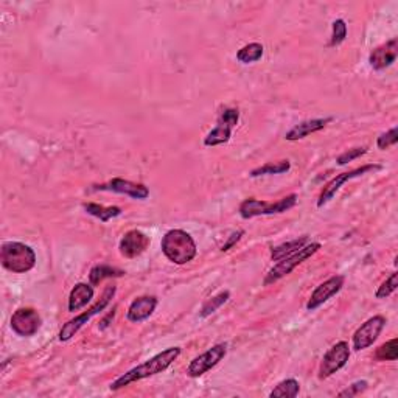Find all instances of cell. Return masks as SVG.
Listing matches in <instances>:
<instances>
[{
    "label": "cell",
    "mask_w": 398,
    "mask_h": 398,
    "mask_svg": "<svg viewBox=\"0 0 398 398\" xmlns=\"http://www.w3.org/2000/svg\"><path fill=\"white\" fill-rule=\"evenodd\" d=\"M398 57V39L392 38L391 41L377 47L375 50L370 53L369 62L373 70H385L386 67L392 66Z\"/></svg>",
    "instance_id": "obj_16"
},
{
    "label": "cell",
    "mask_w": 398,
    "mask_h": 398,
    "mask_svg": "<svg viewBox=\"0 0 398 398\" xmlns=\"http://www.w3.org/2000/svg\"><path fill=\"white\" fill-rule=\"evenodd\" d=\"M149 243L151 240L147 234L134 229L123 235L120 244H118V249H120V254L125 258H137L148 249Z\"/></svg>",
    "instance_id": "obj_15"
},
{
    "label": "cell",
    "mask_w": 398,
    "mask_h": 398,
    "mask_svg": "<svg viewBox=\"0 0 398 398\" xmlns=\"http://www.w3.org/2000/svg\"><path fill=\"white\" fill-rule=\"evenodd\" d=\"M368 387H369V383L365 380H360V381H355L353 385H350L347 389H344V391H341L338 394V397L341 398H352V397H358V395H361L364 394L365 391H368Z\"/></svg>",
    "instance_id": "obj_30"
},
{
    "label": "cell",
    "mask_w": 398,
    "mask_h": 398,
    "mask_svg": "<svg viewBox=\"0 0 398 398\" xmlns=\"http://www.w3.org/2000/svg\"><path fill=\"white\" fill-rule=\"evenodd\" d=\"M397 286H398V273H392L391 275L386 278L383 283L378 286V290L375 292V297L377 299H386V297H389L392 292H395Z\"/></svg>",
    "instance_id": "obj_28"
},
{
    "label": "cell",
    "mask_w": 398,
    "mask_h": 398,
    "mask_svg": "<svg viewBox=\"0 0 398 398\" xmlns=\"http://www.w3.org/2000/svg\"><path fill=\"white\" fill-rule=\"evenodd\" d=\"M291 170V162L288 159H283V161L278 162H269L263 166H258V169H254L249 176L251 178H260V176H271V174H283L288 173Z\"/></svg>",
    "instance_id": "obj_22"
},
{
    "label": "cell",
    "mask_w": 398,
    "mask_h": 398,
    "mask_svg": "<svg viewBox=\"0 0 398 398\" xmlns=\"http://www.w3.org/2000/svg\"><path fill=\"white\" fill-rule=\"evenodd\" d=\"M381 166L375 165V164H369V165H363L360 169H355L352 171H347V173H342L338 174L336 178L331 179L327 186L322 188V192L319 195V199H317V207H324L325 204H329L331 199L336 196V193L341 190V187L346 184L347 181H352L355 178H360L364 176V174H368L370 171H377L380 170Z\"/></svg>",
    "instance_id": "obj_11"
},
{
    "label": "cell",
    "mask_w": 398,
    "mask_h": 398,
    "mask_svg": "<svg viewBox=\"0 0 398 398\" xmlns=\"http://www.w3.org/2000/svg\"><path fill=\"white\" fill-rule=\"evenodd\" d=\"M240 120V110L237 108H226L218 117V123L215 128L205 135V147H218L222 143H227L232 137V131Z\"/></svg>",
    "instance_id": "obj_7"
},
{
    "label": "cell",
    "mask_w": 398,
    "mask_h": 398,
    "mask_svg": "<svg viewBox=\"0 0 398 398\" xmlns=\"http://www.w3.org/2000/svg\"><path fill=\"white\" fill-rule=\"evenodd\" d=\"M93 190L125 195V196H130L132 199H140V201H143V199H147L149 196V190H148L147 186L137 184V182L126 181V179H122V178H114V179H110L109 182H105V184L95 186Z\"/></svg>",
    "instance_id": "obj_13"
},
{
    "label": "cell",
    "mask_w": 398,
    "mask_h": 398,
    "mask_svg": "<svg viewBox=\"0 0 398 398\" xmlns=\"http://www.w3.org/2000/svg\"><path fill=\"white\" fill-rule=\"evenodd\" d=\"M125 275V273L122 269H117L113 268L109 265H97L91 269V274H89V280L91 285H100L105 278H113V277H122Z\"/></svg>",
    "instance_id": "obj_25"
},
{
    "label": "cell",
    "mask_w": 398,
    "mask_h": 398,
    "mask_svg": "<svg viewBox=\"0 0 398 398\" xmlns=\"http://www.w3.org/2000/svg\"><path fill=\"white\" fill-rule=\"evenodd\" d=\"M308 243H309V238L307 235L296 238V240H292V241L283 243L280 246H277V248H273V251H271V258H273V261H280L285 257L292 256L294 252H297Z\"/></svg>",
    "instance_id": "obj_20"
},
{
    "label": "cell",
    "mask_w": 398,
    "mask_h": 398,
    "mask_svg": "<svg viewBox=\"0 0 398 398\" xmlns=\"http://www.w3.org/2000/svg\"><path fill=\"white\" fill-rule=\"evenodd\" d=\"M83 209L91 215L93 218H98L101 222H108L109 220L117 218L122 215V209L120 207H105V205H100V204H95V203H86L83 204Z\"/></svg>",
    "instance_id": "obj_21"
},
{
    "label": "cell",
    "mask_w": 398,
    "mask_h": 398,
    "mask_svg": "<svg viewBox=\"0 0 398 398\" xmlns=\"http://www.w3.org/2000/svg\"><path fill=\"white\" fill-rule=\"evenodd\" d=\"M161 248L164 256L174 265H187L198 254L196 243L192 235L182 229L169 230L162 237Z\"/></svg>",
    "instance_id": "obj_2"
},
{
    "label": "cell",
    "mask_w": 398,
    "mask_h": 398,
    "mask_svg": "<svg viewBox=\"0 0 398 398\" xmlns=\"http://www.w3.org/2000/svg\"><path fill=\"white\" fill-rule=\"evenodd\" d=\"M93 299V288L92 285L87 283H76L70 291L69 296V312L75 313L79 309L87 307V304Z\"/></svg>",
    "instance_id": "obj_19"
},
{
    "label": "cell",
    "mask_w": 398,
    "mask_h": 398,
    "mask_svg": "<svg viewBox=\"0 0 398 398\" xmlns=\"http://www.w3.org/2000/svg\"><path fill=\"white\" fill-rule=\"evenodd\" d=\"M333 33H331V41L330 45L331 47H336L339 44H342L346 41L347 38V25H346V21L338 19L333 22Z\"/></svg>",
    "instance_id": "obj_29"
},
{
    "label": "cell",
    "mask_w": 398,
    "mask_h": 398,
    "mask_svg": "<svg viewBox=\"0 0 398 398\" xmlns=\"http://www.w3.org/2000/svg\"><path fill=\"white\" fill-rule=\"evenodd\" d=\"M378 361H397L398 358V339L387 341L386 344L380 346L375 352Z\"/></svg>",
    "instance_id": "obj_27"
},
{
    "label": "cell",
    "mask_w": 398,
    "mask_h": 398,
    "mask_svg": "<svg viewBox=\"0 0 398 398\" xmlns=\"http://www.w3.org/2000/svg\"><path fill=\"white\" fill-rule=\"evenodd\" d=\"M386 325V317L385 316H373L370 319L365 321L360 329H358L353 334V348L356 352L369 348L373 342L378 339V336L383 331Z\"/></svg>",
    "instance_id": "obj_12"
},
{
    "label": "cell",
    "mask_w": 398,
    "mask_h": 398,
    "mask_svg": "<svg viewBox=\"0 0 398 398\" xmlns=\"http://www.w3.org/2000/svg\"><path fill=\"white\" fill-rule=\"evenodd\" d=\"M115 291L117 288L114 285H109L106 286V290L103 291V296L98 302H95V304L89 308V309H86L84 313H81L79 316L74 317V319H70L67 324L62 325V329L59 330V334H58V338L61 342H66L69 339H72L75 336V334L81 330L84 325L89 322L93 316H97L100 314L103 309H105L109 304H110V300L114 299L115 296Z\"/></svg>",
    "instance_id": "obj_5"
},
{
    "label": "cell",
    "mask_w": 398,
    "mask_h": 398,
    "mask_svg": "<svg viewBox=\"0 0 398 398\" xmlns=\"http://www.w3.org/2000/svg\"><path fill=\"white\" fill-rule=\"evenodd\" d=\"M157 297L156 296H140L137 299L132 300V304L128 308V317L130 322L140 324L143 321H147L148 317L154 313V309L157 307Z\"/></svg>",
    "instance_id": "obj_17"
},
{
    "label": "cell",
    "mask_w": 398,
    "mask_h": 398,
    "mask_svg": "<svg viewBox=\"0 0 398 398\" xmlns=\"http://www.w3.org/2000/svg\"><path fill=\"white\" fill-rule=\"evenodd\" d=\"M300 392V385L297 380L294 378H286L280 381L273 391H271V398H296Z\"/></svg>",
    "instance_id": "obj_23"
},
{
    "label": "cell",
    "mask_w": 398,
    "mask_h": 398,
    "mask_svg": "<svg viewBox=\"0 0 398 398\" xmlns=\"http://www.w3.org/2000/svg\"><path fill=\"white\" fill-rule=\"evenodd\" d=\"M227 355V344H217L207 352L196 356L195 360L188 364L187 375L192 378L203 377L204 373L212 370L215 365H218Z\"/></svg>",
    "instance_id": "obj_9"
},
{
    "label": "cell",
    "mask_w": 398,
    "mask_h": 398,
    "mask_svg": "<svg viewBox=\"0 0 398 398\" xmlns=\"http://www.w3.org/2000/svg\"><path fill=\"white\" fill-rule=\"evenodd\" d=\"M321 248H322L321 243H308L307 246H304V248L299 249L297 252H294L292 256H288V257L282 258V260L278 261V263L266 274L265 280H263V285H265V286H269V285H274V283L278 282V280H282L283 277L291 274L292 271L296 269L299 265L304 263L305 260L312 258V257L314 256V254H316L317 251H319Z\"/></svg>",
    "instance_id": "obj_6"
},
{
    "label": "cell",
    "mask_w": 398,
    "mask_h": 398,
    "mask_svg": "<svg viewBox=\"0 0 398 398\" xmlns=\"http://www.w3.org/2000/svg\"><path fill=\"white\" fill-rule=\"evenodd\" d=\"M179 355H181V347H169L166 350H164V352L149 358L148 361L139 364L137 368L123 373L122 377H118L115 381L110 383L109 389L114 392L120 391V389L135 383V381L145 380L157 375V373H162L178 360Z\"/></svg>",
    "instance_id": "obj_1"
},
{
    "label": "cell",
    "mask_w": 398,
    "mask_h": 398,
    "mask_svg": "<svg viewBox=\"0 0 398 398\" xmlns=\"http://www.w3.org/2000/svg\"><path fill=\"white\" fill-rule=\"evenodd\" d=\"M0 261L14 274H25L36 266V254L25 243L6 241L0 249Z\"/></svg>",
    "instance_id": "obj_3"
},
{
    "label": "cell",
    "mask_w": 398,
    "mask_h": 398,
    "mask_svg": "<svg viewBox=\"0 0 398 398\" xmlns=\"http://www.w3.org/2000/svg\"><path fill=\"white\" fill-rule=\"evenodd\" d=\"M331 120H333V118L329 117V118H313V120L302 122V123L294 126L292 130H290L288 132H286L285 139L288 140V142L302 140V139L308 137L309 134H314V132L322 131L325 126H327Z\"/></svg>",
    "instance_id": "obj_18"
},
{
    "label": "cell",
    "mask_w": 398,
    "mask_h": 398,
    "mask_svg": "<svg viewBox=\"0 0 398 398\" xmlns=\"http://www.w3.org/2000/svg\"><path fill=\"white\" fill-rule=\"evenodd\" d=\"M42 319L35 308H19L11 316V329L22 338H30L41 330Z\"/></svg>",
    "instance_id": "obj_10"
},
{
    "label": "cell",
    "mask_w": 398,
    "mask_h": 398,
    "mask_svg": "<svg viewBox=\"0 0 398 398\" xmlns=\"http://www.w3.org/2000/svg\"><path fill=\"white\" fill-rule=\"evenodd\" d=\"M297 204V195L291 193L282 199H278L275 203H268V201H260V199L249 198L241 203L240 212L243 220H251L256 217H263V215H277L291 210L294 205Z\"/></svg>",
    "instance_id": "obj_4"
},
{
    "label": "cell",
    "mask_w": 398,
    "mask_h": 398,
    "mask_svg": "<svg viewBox=\"0 0 398 398\" xmlns=\"http://www.w3.org/2000/svg\"><path fill=\"white\" fill-rule=\"evenodd\" d=\"M350 360V347L348 342L339 341L334 344L327 353L324 355L319 365V380H327L334 373L339 372Z\"/></svg>",
    "instance_id": "obj_8"
},
{
    "label": "cell",
    "mask_w": 398,
    "mask_h": 398,
    "mask_svg": "<svg viewBox=\"0 0 398 398\" xmlns=\"http://www.w3.org/2000/svg\"><path fill=\"white\" fill-rule=\"evenodd\" d=\"M344 282H346L344 275H333L329 278V280H325L324 283L317 286L307 302L308 312H314V309L322 307L325 302H329L333 296H336V294L342 290V286H344Z\"/></svg>",
    "instance_id": "obj_14"
},
{
    "label": "cell",
    "mask_w": 398,
    "mask_h": 398,
    "mask_svg": "<svg viewBox=\"0 0 398 398\" xmlns=\"http://www.w3.org/2000/svg\"><path fill=\"white\" fill-rule=\"evenodd\" d=\"M230 299V292L226 290V291H221L218 292L217 296H213L212 299H209L205 302V304L203 305L201 308V312H199V316L203 317V319H205V317H209L212 316L213 313H217L218 309L226 304V302Z\"/></svg>",
    "instance_id": "obj_26"
},
{
    "label": "cell",
    "mask_w": 398,
    "mask_h": 398,
    "mask_svg": "<svg viewBox=\"0 0 398 398\" xmlns=\"http://www.w3.org/2000/svg\"><path fill=\"white\" fill-rule=\"evenodd\" d=\"M244 235V230L243 229H240V230H237V232H232L230 234V237H229V240L222 244V248H221V251L222 252H227L229 249H232L234 246L241 240V237Z\"/></svg>",
    "instance_id": "obj_33"
},
{
    "label": "cell",
    "mask_w": 398,
    "mask_h": 398,
    "mask_svg": "<svg viewBox=\"0 0 398 398\" xmlns=\"http://www.w3.org/2000/svg\"><path fill=\"white\" fill-rule=\"evenodd\" d=\"M397 142H398V130L397 126H394V128L389 130L387 132L380 134V137L377 139V147L378 149H387L394 147Z\"/></svg>",
    "instance_id": "obj_31"
},
{
    "label": "cell",
    "mask_w": 398,
    "mask_h": 398,
    "mask_svg": "<svg viewBox=\"0 0 398 398\" xmlns=\"http://www.w3.org/2000/svg\"><path fill=\"white\" fill-rule=\"evenodd\" d=\"M365 153H368V148L365 147H361V148H352V149H348V151H346V153H342L338 159H336V162H338V165H347L348 162H353V161H356L358 157H361V156H364Z\"/></svg>",
    "instance_id": "obj_32"
},
{
    "label": "cell",
    "mask_w": 398,
    "mask_h": 398,
    "mask_svg": "<svg viewBox=\"0 0 398 398\" xmlns=\"http://www.w3.org/2000/svg\"><path fill=\"white\" fill-rule=\"evenodd\" d=\"M263 52V45L258 42H251L237 52V59L238 62H241V64H252V62H257L261 59Z\"/></svg>",
    "instance_id": "obj_24"
}]
</instances>
